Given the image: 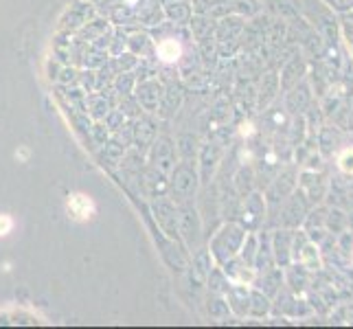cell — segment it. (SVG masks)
I'll list each match as a JSON object with an SVG mask.
<instances>
[{"mask_svg": "<svg viewBox=\"0 0 353 329\" xmlns=\"http://www.w3.org/2000/svg\"><path fill=\"white\" fill-rule=\"evenodd\" d=\"M338 165H340V169H343V172L353 174V150H345L343 154H340Z\"/></svg>", "mask_w": 353, "mask_h": 329, "instance_id": "6da1fadb", "label": "cell"}, {"mask_svg": "<svg viewBox=\"0 0 353 329\" xmlns=\"http://www.w3.org/2000/svg\"><path fill=\"white\" fill-rule=\"evenodd\" d=\"M305 257H310V259H312V261L307 263L310 270H316V268H321L319 252H316V248H314V246H307V248H305Z\"/></svg>", "mask_w": 353, "mask_h": 329, "instance_id": "7a4b0ae2", "label": "cell"}, {"mask_svg": "<svg viewBox=\"0 0 353 329\" xmlns=\"http://www.w3.org/2000/svg\"><path fill=\"white\" fill-rule=\"evenodd\" d=\"M343 33H345V42H347L349 53L353 55V22H345L343 24Z\"/></svg>", "mask_w": 353, "mask_h": 329, "instance_id": "3957f363", "label": "cell"}, {"mask_svg": "<svg viewBox=\"0 0 353 329\" xmlns=\"http://www.w3.org/2000/svg\"><path fill=\"white\" fill-rule=\"evenodd\" d=\"M11 228V219L7 215H0V235H7Z\"/></svg>", "mask_w": 353, "mask_h": 329, "instance_id": "277c9868", "label": "cell"}]
</instances>
